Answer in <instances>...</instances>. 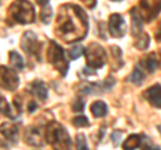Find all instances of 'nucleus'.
Instances as JSON below:
<instances>
[{
	"instance_id": "obj_24",
	"label": "nucleus",
	"mask_w": 161,
	"mask_h": 150,
	"mask_svg": "<svg viewBox=\"0 0 161 150\" xmlns=\"http://www.w3.org/2000/svg\"><path fill=\"white\" fill-rule=\"evenodd\" d=\"M73 125L77 126V127H87L90 123H89V119L86 117L80 115V117H75L73 119Z\"/></svg>"
},
{
	"instance_id": "obj_10",
	"label": "nucleus",
	"mask_w": 161,
	"mask_h": 150,
	"mask_svg": "<svg viewBox=\"0 0 161 150\" xmlns=\"http://www.w3.org/2000/svg\"><path fill=\"white\" fill-rule=\"evenodd\" d=\"M109 31L110 35L114 38H122L126 31V26H125V20L119 13H113L109 18Z\"/></svg>"
},
{
	"instance_id": "obj_20",
	"label": "nucleus",
	"mask_w": 161,
	"mask_h": 150,
	"mask_svg": "<svg viewBox=\"0 0 161 150\" xmlns=\"http://www.w3.org/2000/svg\"><path fill=\"white\" fill-rule=\"evenodd\" d=\"M144 79H145V72L142 71V68H141V66L138 64V66H136V67H134L133 72L130 74L129 81L132 82V83H134V84H141Z\"/></svg>"
},
{
	"instance_id": "obj_14",
	"label": "nucleus",
	"mask_w": 161,
	"mask_h": 150,
	"mask_svg": "<svg viewBox=\"0 0 161 150\" xmlns=\"http://www.w3.org/2000/svg\"><path fill=\"white\" fill-rule=\"evenodd\" d=\"M30 91L36 98H39L40 101H46L47 98V87L42 81H34L30 84Z\"/></svg>"
},
{
	"instance_id": "obj_2",
	"label": "nucleus",
	"mask_w": 161,
	"mask_h": 150,
	"mask_svg": "<svg viewBox=\"0 0 161 150\" xmlns=\"http://www.w3.org/2000/svg\"><path fill=\"white\" fill-rule=\"evenodd\" d=\"M46 138L54 150H71V138L66 129L57 122H51L47 126Z\"/></svg>"
},
{
	"instance_id": "obj_4",
	"label": "nucleus",
	"mask_w": 161,
	"mask_h": 150,
	"mask_svg": "<svg viewBox=\"0 0 161 150\" xmlns=\"http://www.w3.org/2000/svg\"><path fill=\"white\" fill-rule=\"evenodd\" d=\"M47 59L53 66L62 74V77H64L69 70V63L67 59L64 56L63 48L57 44L55 42H50L48 44V50H47Z\"/></svg>"
},
{
	"instance_id": "obj_15",
	"label": "nucleus",
	"mask_w": 161,
	"mask_h": 150,
	"mask_svg": "<svg viewBox=\"0 0 161 150\" xmlns=\"http://www.w3.org/2000/svg\"><path fill=\"white\" fill-rule=\"evenodd\" d=\"M141 64L145 67V70H148L149 72H153L158 66V56L154 52L147 55L142 61H141Z\"/></svg>"
},
{
	"instance_id": "obj_18",
	"label": "nucleus",
	"mask_w": 161,
	"mask_h": 150,
	"mask_svg": "<svg viewBox=\"0 0 161 150\" xmlns=\"http://www.w3.org/2000/svg\"><path fill=\"white\" fill-rule=\"evenodd\" d=\"M9 66L12 67V70H15V71H19V70H23L24 67V62L22 56L16 52V51H9Z\"/></svg>"
},
{
	"instance_id": "obj_1",
	"label": "nucleus",
	"mask_w": 161,
	"mask_h": 150,
	"mask_svg": "<svg viewBox=\"0 0 161 150\" xmlns=\"http://www.w3.org/2000/svg\"><path fill=\"white\" fill-rule=\"evenodd\" d=\"M87 16L80 7L64 4L57 19V35L64 42H77L86 36Z\"/></svg>"
},
{
	"instance_id": "obj_22",
	"label": "nucleus",
	"mask_w": 161,
	"mask_h": 150,
	"mask_svg": "<svg viewBox=\"0 0 161 150\" xmlns=\"http://www.w3.org/2000/svg\"><path fill=\"white\" fill-rule=\"evenodd\" d=\"M82 54H83V46L82 44H74V46L69 50V58L71 59V61L78 59Z\"/></svg>"
},
{
	"instance_id": "obj_7",
	"label": "nucleus",
	"mask_w": 161,
	"mask_h": 150,
	"mask_svg": "<svg viewBox=\"0 0 161 150\" xmlns=\"http://www.w3.org/2000/svg\"><path fill=\"white\" fill-rule=\"evenodd\" d=\"M19 86V77L15 70L0 66V87L12 91Z\"/></svg>"
},
{
	"instance_id": "obj_9",
	"label": "nucleus",
	"mask_w": 161,
	"mask_h": 150,
	"mask_svg": "<svg viewBox=\"0 0 161 150\" xmlns=\"http://www.w3.org/2000/svg\"><path fill=\"white\" fill-rule=\"evenodd\" d=\"M137 9H141V12H138L142 20L149 22L157 16L158 12L161 11V2H141Z\"/></svg>"
},
{
	"instance_id": "obj_3",
	"label": "nucleus",
	"mask_w": 161,
	"mask_h": 150,
	"mask_svg": "<svg viewBox=\"0 0 161 150\" xmlns=\"http://www.w3.org/2000/svg\"><path fill=\"white\" fill-rule=\"evenodd\" d=\"M9 16L19 24H30L35 20V11L31 3L15 2L9 7Z\"/></svg>"
},
{
	"instance_id": "obj_12",
	"label": "nucleus",
	"mask_w": 161,
	"mask_h": 150,
	"mask_svg": "<svg viewBox=\"0 0 161 150\" xmlns=\"http://www.w3.org/2000/svg\"><path fill=\"white\" fill-rule=\"evenodd\" d=\"M26 142L35 147H40V146H43V143H44L40 131L34 127H30L28 130H26Z\"/></svg>"
},
{
	"instance_id": "obj_17",
	"label": "nucleus",
	"mask_w": 161,
	"mask_h": 150,
	"mask_svg": "<svg viewBox=\"0 0 161 150\" xmlns=\"http://www.w3.org/2000/svg\"><path fill=\"white\" fill-rule=\"evenodd\" d=\"M90 111L94 117H105L108 114V106L102 101H95L90 107Z\"/></svg>"
},
{
	"instance_id": "obj_19",
	"label": "nucleus",
	"mask_w": 161,
	"mask_h": 150,
	"mask_svg": "<svg viewBox=\"0 0 161 150\" xmlns=\"http://www.w3.org/2000/svg\"><path fill=\"white\" fill-rule=\"evenodd\" d=\"M38 4H40L42 6V12H40V19H42V22L44 24H47L50 22V19H51V7H50L48 2H46V0H40V2H38Z\"/></svg>"
},
{
	"instance_id": "obj_16",
	"label": "nucleus",
	"mask_w": 161,
	"mask_h": 150,
	"mask_svg": "<svg viewBox=\"0 0 161 150\" xmlns=\"http://www.w3.org/2000/svg\"><path fill=\"white\" fill-rule=\"evenodd\" d=\"M141 136L138 134H132V136H129L122 143V147L124 150H134L141 146Z\"/></svg>"
},
{
	"instance_id": "obj_29",
	"label": "nucleus",
	"mask_w": 161,
	"mask_h": 150,
	"mask_svg": "<svg viewBox=\"0 0 161 150\" xmlns=\"http://www.w3.org/2000/svg\"><path fill=\"white\" fill-rule=\"evenodd\" d=\"M156 40L157 42H161V22L157 27V31H156Z\"/></svg>"
},
{
	"instance_id": "obj_8",
	"label": "nucleus",
	"mask_w": 161,
	"mask_h": 150,
	"mask_svg": "<svg viewBox=\"0 0 161 150\" xmlns=\"http://www.w3.org/2000/svg\"><path fill=\"white\" fill-rule=\"evenodd\" d=\"M20 46H22L24 52H27L30 55H34V56L40 59L39 58V50H40L39 40H38L36 35H35L34 32H31V31L24 32L23 36H22V40H20Z\"/></svg>"
},
{
	"instance_id": "obj_13",
	"label": "nucleus",
	"mask_w": 161,
	"mask_h": 150,
	"mask_svg": "<svg viewBox=\"0 0 161 150\" xmlns=\"http://www.w3.org/2000/svg\"><path fill=\"white\" fill-rule=\"evenodd\" d=\"M130 16H132V32H133L134 36H140V35L142 34L144 20H142V18H141L138 9L133 8L132 12H130Z\"/></svg>"
},
{
	"instance_id": "obj_6",
	"label": "nucleus",
	"mask_w": 161,
	"mask_h": 150,
	"mask_svg": "<svg viewBox=\"0 0 161 150\" xmlns=\"http://www.w3.org/2000/svg\"><path fill=\"white\" fill-rule=\"evenodd\" d=\"M19 130L12 123H3L0 126V146L2 147H11L18 143Z\"/></svg>"
},
{
	"instance_id": "obj_26",
	"label": "nucleus",
	"mask_w": 161,
	"mask_h": 150,
	"mask_svg": "<svg viewBox=\"0 0 161 150\" xmlns=\"http://www.w3.org/2000/svg\"><path fill=\"white\" fill-rule=\"evenodd\" d=\"M83 104H85L83 99L82 98H77L73 102V110H74V111H82V110H83Z\"/></svg>"
},
{
	"instance_id": "obj_30",
	"label": "nucleus",
	"mask_w": 161,
	"mask_h": 150,
	"mask_svg": "<svg viewBox=\"0 0 161 150\" xmlns=\"http://www.w3.org/2000/svg\"><path fill=\"white\" fill-rule=\"evenodd\" d=\"M158 131H160V134H161V125H160V126H158Z\"/></svg>"
},
{
	"instance_id": "obj_5",
	"label": "nucleus",
	"mask_w": 161,
	"mask_h": 150,
	"mask_svg": "<svg viewBox=\"0 0 161 150\" xmlns=\"http://www.w3.org/2000/svg\"><path fill=\"white\" fill-rule=\"evenodd\" d=\"M86 55V63L89 68H101L103 67V64L106 63V52L105 50L97 43H92L85 51Z\"/></svg>"
},
{
	"instance_id": "obj_11",
	"label": "nucleus",
	"mask_w": 161,
	"mask_h": 150,
	"mask_svg": "<svg viewBox=\"0 0 161 150\" xmlns=\"http://www.w3.org/2000/svg\"><path fill=\"white\" fill-rule=\"evenodd\" d=\"M144 97L152 106L161 109V84H154V86L149 87L144 93Z\"/></svg>"
},
{
	"instance_id": "obj_23",
	"label": "nucleus",
	"mask_w": 161,
	"mask_h": 150,
	"mask_svg": "<svg viewBox=\"0 0 161 150\" xmlns=\"http://www.w3.org/2000/svg\"><path fill=\"white\" fill-rule=\"evenodd\" d=\"M75 146L77 150H89L86 137L83 134H77V139H75Z\"/></svg>"
},
{
	"instance_id": "obj_28",
	"label": "nucleus",
	"mask_w": 161,
	"mask_h": 150,
	"mask_svg": "<svg viewBox=\"0 0 161 150\" xmlns=\"http://www.w3.org/2000/svg\"><path fill=\"white\" fill-rule=\"evenodd\" d=\"M142 150H161V149L157 147V146H154V145H152L150 142H147L145 143V146L142 147Z\"/></svg>"
},
{
	"instance_id": "obj_21",
	"label": "nucleus",
	"mask_w": 161,
	"mask_h": 150,
	"mask_svg": "<svg viewBox=\"0 0 161 150\" xmlns=\"http://www.w3.org/2000/svg\"><path fill=\"white\" fill-rule=\"evenodd\" d=\"M134 46L137 47L138 50H147L148 46H149V36L147 34H141L140 36H137V39H136V43Z\"/></svg>"
},
{
	"instance_id": "obj_27",
	"label": "nucleus",
	"mask_w": 161,
	"mask_h": 150,
	"mask_svg": "<svg viewBox=\"0 0 161 150\" xmlns=\"http://www.w3.org/2000/svg\"><path fill=\"white\" fill-rule=\"evenodd\" d=\"M121 137H122V133H121L119 130H117V131H113V134H112V141L114 142V146H117V145H118Z\"/></svg>"
},
{
	"instance_id": "obj_25",
	"label": "nucleus",
	"mask_w": 161,
	"mask_h": 150,
	"mask_svg": "<svg viewBox=\"0 0 161 150\" xmlns=\"http://www.w3.org/2000/svg\"><path fill=\"white\" fill-rule=\"evenodd\" d=\"M0 113L6 114L7 117H12V114H11V109H9L7 101H6V99H4L3 97H0Z\"/></svg>"
}]
</instances>
